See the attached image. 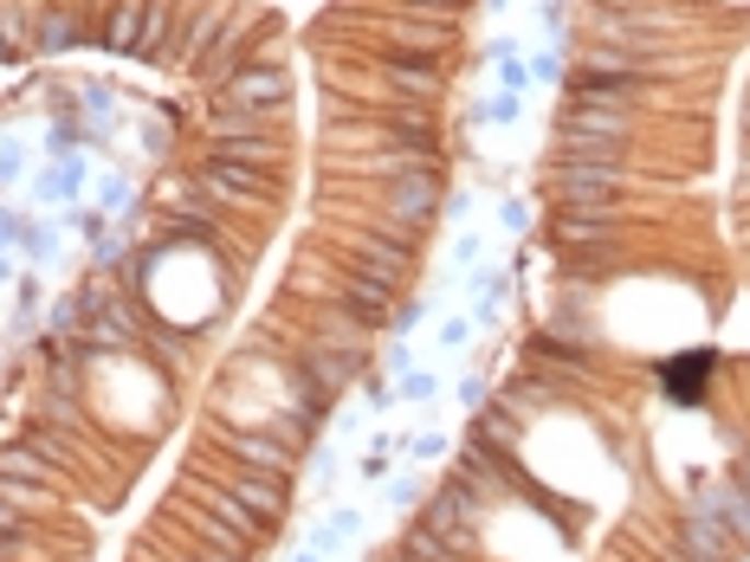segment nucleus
Here are the masks:
<instances>
[{"instance_id":"obj_1","label":"nucleus","mask_w":750,"mask_h":562,"mask_svg":"<svg viewBox=\"0 0 750 562\" xmlns=\"http://www.w3.org/2000/svg\"><path fill=\"white\" fill-rule=\"evenodd\" d=\"M667 382H673V395H680V401H699V382H705V355H692V362H673V368H667Z\"/></svg>"}]
</instances>
